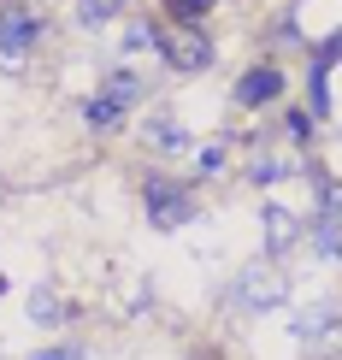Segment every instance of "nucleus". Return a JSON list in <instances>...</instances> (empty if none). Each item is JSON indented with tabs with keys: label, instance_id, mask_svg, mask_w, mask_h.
<instances>
[{
	"label": "nucleus",
	"instance_id": "nucleus-1",
	"mask_svg": "<svg viewBox=\"0 0 342 360\" xmlns=\"http://www.w3.org/2000/svg\"><path fill=\"white\" fill-rule=\"evenodd\" d=\"M142 207L154 219V231H183L195 219V189L183 177H166V172H147L142 177Z\"/></svg>",
	"mask_w": 342,
	"mask_h": 360
},
{
	"label": "nucleus",
	"instance_id": "nucleus-2",
	"mask_svg": "<svg viewBox=\"0 0 342 360\" xmlns=\"http://www.w3.org/2000/svg\"><path fill=\"white\" fill-rule=\"evenodd\" d=\"M41 12L24 6V0H0V65H18L29 59V48L41 41Z\"/></svg>",
	"mask_w": 342,
	"mask_h": 360
},
{
	"label": "nucleus",
	"instance_id": "nucleus-3",
	"mask_svg": "<svg viewBox=\"0 0 342 360\" xmlns=\"http://www.w3.org/2000/svg\"><path fill=\"white\" fill-rule=\"evenodd\" d=\"M154 48L166 53V65H171V71H206V65H213V41H206L195 24H183V30H166V36H159Z\"/></svg>",
	"mask_w": 342,
	"mask_h": 360
},
{
	"label": "nucleus",
	"instance_id": "nucleus-4",
	"mask_svg": "<svg viewBox=\"0 0 342 360\" xmlns=\"http://www.w3.org/2000/svg\"><path fill=\"white\" fill-rule=\"evenodd\" d=\"M313 248L342 260V184H319V219H313Z\"/></svg>",
	"mask_w": 342,
	"mask_h": 360
},
{
	"label": "nucleus",
	"instance_id": "nucleus-5",
	"mask_svg": "<svg viewBox=\"0 0 342 360\" xmlns=\"http://www.w3.org/2000/svg\"><path fill=\"white\" fill-rule=\"evenodd\" d=\"M289 295V283L284 278H272L265 266H254V272H242L236 278V290H230V302L236 307H248V313H265V307H277Z\"/></svg>",
	"mask_w": 342,
	"mask_h": 360
},
{
	"label": "nucleus",
	"instance_id": "nucleus-6",
	"mask_svg": "<svg viewBox=\"0 0 342 360\" xmlns=\"http://www.w3.org/2000/svg\"><path fill=\"white\" fill-rule=\"evenodd\" d=\"M284 95V71L277 65H254V71H242V77H236V107H272V101Z\"/></svg>",
	"mask_w": 342,
	"mask_h": 360
},
{
	"label": "nucleus",
	"instance_id": "nucleus-7",
	"mask_svg": "<svg viewBox=\"0 0 342 360\" xmlns=\"http://www.w3.org/2000/svg\"><path fill=\"white\" fill-rule=\"evenodd\" d=\"M147 142H154L159 154H189V148H195V136H189L177 118H154V124H147Z\"/></svg>",
	"mask_w": 342,
	"mask_h": 360
},
{
	"label": "nucleus",
	"instance_id": "nucleus-8",
	"mask_svg": "<svg viewBox=\"0 0 342 360\" xmlns=\"http://www.w3.org/2000/svg\"><path fill=\"white\" fill-rule=\"evenodd\" d=\"M100 95H107V101H118V107L130 112V107H136V101L147 95V83L136 77V71H112V77H107V89H100Z\"/></svg>",
	"mask_w": 342,
	"mask_h": 360
},
{
	"label": "nucleus",
	"instance_id": "nucleus-9",
	"mask_svg": "<svg viewBox=\"0 0 342 360\" xmlns=\"http://www.w3.org/2000/svg\"><path fill=\"white\" fill-rule=\"evenodd\" d=\"M83 118H88V130H118V124H124V107L107 101V95H88L83 101Z\"/></svg>",
	"mask_w": 342,
	"mask_h": 360
},
{
	"label": "nucleus",
	"instance_id": "nucleus-10",
	"mask_svg": "<svg viewBox=\"0 0 342 360\" xmlns=\"http://www.w3.org/2000/svg\"><path fill=\"white\" fill-rule=\"evenodd\" d=\"M118 12H124V0H77V24H83V30H100V24H112Z\"/></svg>",
	"mask_w": 342,
	"mask_h": 360
},
{
	"label": "nucleus",
	"instance_id": "nucleus-11",
	"mask_svg": "<svg viewBox=\"0 0 342 360\" xmlns=\"http://www.w3.org/2000/svg\"><path fill=\"white\" fill-rule=\"evenodd\" d=\"M265 243H272V254L295 243V219L284 213V207H265Z\"/></svg>",
	"mask_w": 342,
	"mask_h": 360
},
{
	"label": "nucleus",
	"instance_id": "nucleus-12",
	"mask_svg": "<svg viewBox=\"0 0 342 360\" xmlns=\"http://www.w3.org/2000/svg\"><path fill=\"white\" fill-rule=\"evenodd\" d=\"M29 319H36V325H53V319H65V302H59V295L48 290V283H41V290L29 295Z\"/></svg>",
	"mask_w": 342,
	"mask_h": 360
},
{
	"label": "nucleus",
	"instance_id": "nucleus-13",
	"mask_svg": "<svg viewBox=\"0 0 342 360\" xmlns=\"http://www.w3.org/2000/svg\"><path fill=\"white\" fill-rule=\"evenodd\" d=\"M277 177H289L284 160H254V184H277Z\"/></svg>",
	"mask_w": 342,
	"mask_h": 360
},
{
	"label": "nucleus",
	"instance_id": "nucleus-14",
	"mask_svg": "<svg viewBox=\"0 0 342 360\" xmlns=\"http://www.w3.org/2000/svg\"><path fill=\"white\" fill-rule=\"evenodd\" d=\"M29 360H83V342H59V349H41V354H29Z\"/></svg>",
	"mask_w": 342,
	"mask_h": 360
},
{
	"label": "nucleus",
	"instance_id": "nucleus-15",
	"mask_svg": "<svg viewBox=\"0 0 342 360\" xmlns=\"http://www.w3.org/2000/svg\"><path fill=\"white\" fill-rule=\"evenodd\" d=\"M206 6H213V0H171V12H177V18H183V24H195V18H201Z\"/></svg>",
	"mask_w": 342,
	"mask_h": 360
},
{
	"label": "nucleus",
	"instance_id": "nucleus-16",
	"mask_svg": "<svg viewBox=\"0 0 342 360\" xmlns=\"http://www.w3.org/2000/svg\"><path fill=\"white\" fill-rule=\"evenodd\" d=\"M307 130H313V118H307V112H289V142H313Z\"/></svg>",
	"mask_w": 342,
	"mask_h": 360
},
{
	"label": "nucleus",
	"instance_id": "nucleus-17",
	"mask_svg": "<svg viewBox=\"0 0 342 360\" xmlns=\"http://www.w3.org/2000/svg\"><path fill=\"white\" fill-rule=\"evenodd\" d=\"M313 59H324V65H336V59H342V30H336V36H331V41H324V48H319Z\"/></svg>",
	"mask_w": 342,
	"mask_h": 360
}]
</instances>
